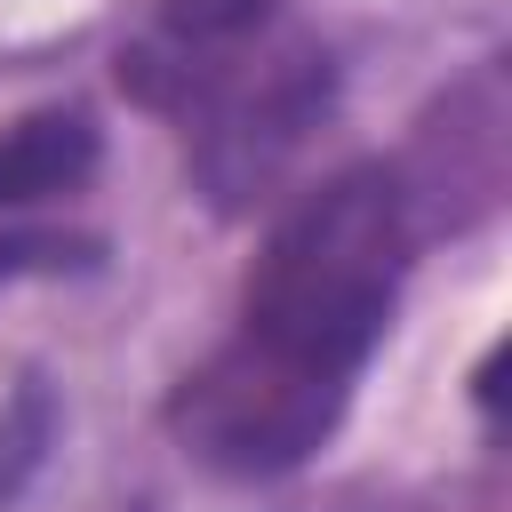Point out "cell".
Wrapping results in <instances>:
<instances>
[{
  "label": "cell",
  "instance_id": "cell-1",
  "mask_svg": "<svg viewBox=\"0 0 512 512\" xmlns=\"http://www.w3.org/2000/svg\"><path fill=\"white\" fill-rule=\"evenodd\" d=\"M408 256L416 200L400 168L352 160L296 192L240 280L232 336L192 360L160 408L176 448L224 480H280L328 448L368 352L392 328Z\"/></svg>",
  "mask_w": 512,
  "mask_h": 512
},
{
  "label": "cell",
  "instance_id": "cell-2",
  "mask_svg": "<svg viewBox=\"0 0 512 512\" xmlns=\"http://www.w3.org/2000/svg\"><path fill=\"white\" fill-rule=\"evenodd\" d=\"M336 112V56L320 40H248L240 56H224L168 120L184 128V168L208 192L216 216L256 208L288 160L312 144V128Z\"/></svg>",
  "mask_w": 512,
  "mask_h": 512
},
{
  "label": "cell",
  "instance_id": "cell-3",
  "mask_svg": "<svg viewBox=\"0 0 512 512\" xmlns=\"http://www.w3.org/2000/svg\"><path fill=\"white\" fill-rule=\"evenodd\" d=\"M280 16V0H160L152 24L120 48V88L144 112H176L224 56H240L248 40H264Z\"/></svg>",
  "mask_w": 512,
  "mask_h": 512
},
{
  "label": "cell",
  "instance_id": "cell-4",
  "mask_svg": "<svg viewBox=\"0 0 512 512\" xmlns=\"http://www.w3.org/2000/svg\"><path fill=\"white\" fill-rule=\"evenodd\" d=\"M104 160V128L80 104H40L24 120L0 128V216L40 208V200H72Z\"/></svg>",
  "mask_w": 512,
  "mask_h": 512
},
{
  "label": "cell",
  "instance_id": "cell-5",
  "mask_svg": "<svg viewBox=\"0 0 512 512\" xmlns=\"http://www.w3.org/2000/svg\"><path fill=\"white\" fill-rule=\"evenodd\" d=\"M48 448H56V392H48V376H16V392L0 400V504H16L32 488Z\"/></svg>",
  "mask_w": 512,
  "mask_h": 512
},
{
  "label": "cell",
  "instance_id": "cell-6",
  "mask_svg": "<svg viewBox=\"0 0 512 512\" xmlns=\"http://www.w3.org/2000/svg\"><path fill=\"white\" fill-rule=\"evenodd\" d=\"M96 264V240H64V232H0V280L16 272H72Z\"/></svg>",
  "mask_w": 512,
  "mask_h": 512
}]
</instances>
